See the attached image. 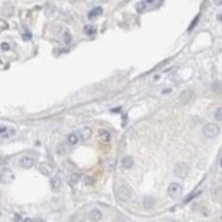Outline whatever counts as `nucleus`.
<instances>
[{
    "label": "nucleus",
    "mask_w": 222,
    "mask_h": 222,
    "mask_svg": "<svg viewBox=\"0 0 222 222\" xmlns=\"http://www.w3.org/2000/svg\"><path fill=\"white\" fill-rule=\"evenodd\" d=\"M189 171H190V168H189V165H188L187 163H179L175 165L174 174L175 176L180 178V179H184V178H186V177L188 176Z\"/></svg>",
    "instance_id": "nucleus-1"
},
{
    "label": "nucleus",
    "mask_w": 222,
    "mask_h": 222,
    "mask_svg": "<svg viewBox=\"0 0 222 222\" xmlns=\"http://www.w3.org/2000/svg\"><path fill=\"white\" fill-rule=\"evenodd\" d=\"M219 128L218 125H214V123H208L204 127L203 129V133L206 137L208 138H214V137L218 136L219 134Z\"/></svg>",
    "instance_id": "nucleus-2"
},
{
    "label": "nucleus",
    "mask_w": 222,
    "mask_h": 222,
    "mask_svg": "<svg viewBox=\"0 0 222 222\" xmlns=\"http://www.w3.org/2000/svg\"><path fill=\"white\" fill-rule=\"evenodd\" d=\"M182 192V186L178 183H172L169 185L168 187V194L170 195L172 199H178L181 196Z\"/></svg>",
    "instance_id": "nucleus-3"
},
{
    "label": "nucleus",
    "mask_w": 222,
    "mask_h": 222,
    "mask_svg": "<svg viewBox=\"0 0 222 222\" xmlns=\"http://www.w3.org/2000/svg\"><path fill=\"white\" fill-rule=\"evenodd\" d=\"M116 194H117V197L119 201H121V202H127L128 199L131 197V190H130V188L127 187V186L121 185L118 187Z\"/></svg>",
    "instance_id": "nucleus-4"
},
{
    "label": "nucleus",
    "mask_w": 222,
    "mask_h": 222,
    "mask_svg": "<svg viewBox=\"0 0 222 222\" xmlns=\"http://www.w3.org/2000/svg\"><path fill=\"white\" fill-rule=\"evenodd\" d=\"M14 179V174L12 170L9 169H5L2 171V173L0 174V182L3 184H8L12 182Z\"/></svg>",
    "instance_id": "nucleus-5"
},
{
    "label": "nucleus",
    "mask_w": 222,
    "mask_h": 222,
    "mask_svg": "<svg viewBox=\"0 0 222 222\" xmlns=\"http://www.w3.org/2000/svg\"><path fill=\"white\" fill-rule=\"evenodd\" d=\"M19 165L23 169H30L35 165V159L31 157H23L19 161Z\"/></svg>",
    "instance_id": "nucleus-6"
},
{
    "label": "nucleus",
    "mask_w": 222,
    "mask_h": 222,
    "mask_svg": "<svg viewBox=\"0 0 222 222\" xmlns=\"http://www.w3.org/2000/svg\"><path fill=\"white\" fill-rule=\"evenodd\" d=\"M193 98H194V94H193V92L190 91V90H185V91H183L180 94V101H181V103H183V104L189 103L190 101H192Z\"/></svg>",
    "instance_id": "nucleus-7"
},
{
    "label": "nucleus",
    "mask_w": 222,
    "mask_h": 222,
    "mask_svg": "<svg viewBox=\"0 0 222 222\" xmlns=\"http://www.w3.org/2000/svg\"><path fill=\"white\" fill-rule=\"evenodd\" d=\"M77 136H78V138L81 139V140H83V141L88 140V139L92 136V130L88 127L81 128V129H79L78 132H77Z\"/></svg>",
    "instance_id": "nucleus-8"
},
{
    "label": "nucleus",
    "mask_w": 222,
    "mask_h": 222,
    "mask_svg": "<svg viewBox=\"0 0 222 222\" xmlns=\"http://www.w3.org/2000/svg\"><path fill=\"white\" fill-rule=\"evenodd\" d=\"M50 189L54 192H57V191L60 190V188L62 186V182L60 180V178L58 177H54L50 179Z\"/></svg>",
    "instance_id": "nucleus-9"
},
{
    "label": "nucleus",
    "mask_w": 222,
    "mask_h": 222,
    "mask_svg": "<svg viewBox=\"0 0 222 222\" xmlns=\"http://www.w3.org/2000/svg\"><path fill=\"white\" fill-rule=\"evenodd\" d=\"M88 218H90L91 221L98 222L102 219V213H101V211H99L98 209H94V210H92L91 212L88 213Z\"/></svg>",
    "instance_id": "nucleus-10"
},
{
    "label": "nucleus",
    "mask_w": 222,
    "mask_h": 222,
    "mask_svg": "<svg viewBox=\"0 0 222 222\" xmlns=\"http://www.w3.org/2000/svg\"><path fill=\"white\" fill-rule=\"evenodd\" d=\"M38 170H39V172H40L42 175H44V176H50L52 172V167H50V165H48V163H41L40 165H39Z\"/></svg>",
    "instance_id": "nucleus-11"
},
{
    "label": "nucleus",
    "mask_w": 222,
    "mask_h": 222,
    "mask_svg": "<svg viewBox=\"0 0 222 222\" xmlns=\"http://www.w3.org/2000/svg\"><path fill=\"white\" fill-rule=\"evenodd\" d=\"M154 205H155V199H154V197L145 196L143 199V207L145 209H147V210L152 209L154 207Z\"/></svg>",
    "instance_id": "nucleus-12"
},
{
    "label": "nucleus",
    "mask_w": 222,
    "mask_h": 222,
    "mask_svg": "<svg viewBox=\"0 0 222 222\" xmlns=\"http://www.w3.org/2000/svg\"><path fill=\"white\" fill-rule=\"evenodd\" d=\"M134 165V159L131 157H125L121 159V167L125 169H131Z\"/></svg>",
    "instance_id": "nucleus-13"
},
{
    "label": "nucleus",
    "mask_w": 222,
    "mask_h": 222,
    "mask_svg": "<svg viewBox=\"0 0 222 222\" xmlns=\"http://www.w3.org/2000/svg\"><path fill=\"white\" fill-rule=\"evenodd\" d=\"M102 12H103L102 7H100V6L95 7V8H93L91 12H88V18H90V19H94V18H96V17L100 16V14H102Z\"/></svg>",
    "instance_id": "nucleus-14"
},
{
    "label": "nucleus",
    "mask_w": 222,
    "mask_h": 222,
    "mask_svg": "<svg viewBox=\"0 0 222 222\" xmlns=\"http://www.w3.org/2000/svg\"><path fill=\"white\" fill-rule=\"evenodd\" d=\"M83 31H84V33H85V34L92 35V34H95L96 32H97V28H96L94 25H91V24H88V25H85V26H84Z\"/></svg>",
    "instance_id": "nucleus-15"
},
{
    "label": "nucleus",
    "mask_w": 222,
    "mask_h": 222,
    "mask_svg": "<svg viewBox=\"0 0 222 222\" xmlns=\"http://www.w3.org/2000/svg\"><path fill=\"white\" fill-rule=\"evenodd\" d=\"M99 135H100V138L102 139L104 142H108L110 140V133L106 130H100L99 132Z\"/></svg>",
    "instance_id": "nucleus-16"
},
{
    "label": "nucleus",
    "mask_w": 222,
    "mask_h": 222,
    "mask_svg": "<svg viewBox=\"0 0 222 222\" xmlns=\"http://www.w3.org/2000/svg\"><path fill=\"white\" fill-rule=\"evenodd\" d=\"M212 91L215 92L217 94L222 93V82L220 81H216L212 84Z\"/></svg>",
    "instance_id": "nucleus-17"
},
{
    "label": "nucleus",
    "mask_w": 222,
    "mask_h": 222,
    "mask_svg": "<svg viewBox=\"0 0 222 222\" xmlns=\"http://www.w3.org/2000/svg\"><path fill=\"white\" fill-rule=\"evenodd\" d=\"M80 178H81V176H80L79 173H73V174H71V176H70V182L73 184H76L79 182Z\"/></svg>",
    "instance_id": "nucleus-18"
},
{
    "label": "nucleus",
    "mask_w": 222,
    "mask_h": 222,
    "mask_svg": "<svg viewBox=\"0 0 222 222\" xmlns=\"http://www.w3.org/2000/svg\"><path fill=\"white\" fill-rule=\"evenodd\" d=\"M78 136H77L76 134H70L68 136V142L70 143L71 145H74V144H76L77 142H78Z\"/></svg>",
    "instance_id": "nucleus-19"
},
{
    "label": "nucleus",
    "mask_w": 222,
    "mask_h": 222,
    "mask_svg": "<svg viewBox=\"0 0 222 222\" xmlns=\"http://www.w3.org/2000/svg\"><path fill=\"white\" fill-rule=\"evenodd\" d=\"M215 117H216V119L222 123V107L218 108L217 110L215 111Z\"/></svg>",
    "instance_id": "nucleus-20"
},
{
    "label": "nucleus",
    "mask_w": 222,
    "mask_h": 222,
    "mask_svg": "<svg viewBox=\"0 0 222 222\" xmlns=\"http://www.w3.org/2000/svg\"><path fill=\"white\" fill-rule=\"evenodd\" d=\"M14 133H16V132H14V130H12V129H7L6 131H5L4 134L2 135V137H3V138H8V137L12 136V135H14Z\"/></svg>",
    "instance_id": "nucleus-21"
},
{
    "label": "nucleus",
    "mask_w": 222,
    "mask_h": 222,
    "mask_svg": "<svg viewBox=\"0 0 222 222\" xmlns=\"http://www.w3.org/2000/svg\"><path fill=\"white\" fill-rule=\"evenodd\" d=\"M84 182H85L86 185H93L95 183V179H94L93 177H86Z\"/></svg>",
    "instance_id": "nucleus-22"
},
{
    "label": "nucleus",
    "mask_w": 222,
    "mask_h": 222,
    "mask_svg": "<svg viewBox=\"0 0 222 222\" xmlns=\"http://www.w3.org/2000/svg\"><path fill=\"white\" fill-rule=\"evenodd\" d=\"M145 7H146L145 3H144V2H139L138 4H137V10L140 12H142V10H144V9H145Z\"/></svg>",
    "instance_id": "nucleus-23"
},
{
    "label": "nucleus",
    "mask_w": 222,
    "mask_h": 222,
    "mask_svg": "<svg viewBox=\"0 0 222 222\" xmlns=\"http://www.w3.org/2000/svg\"><path fill=\"white\" fill-rule=\"evenodd\" d=\"M7 27H8V25H7L6 22L3 20H0V31H2V30H4V29H7Z\"/></svg>",
    "instance_id": "nucleus-24"
},
{
    "label": "nucleus",
    "mask_w": 222,
    "mask_h": 222,
    "mask_svg": "<svg viewBox=\"0 0 222 222\" xmlns=\"http://www.w3.org/2000/svg\"><path fill=\"white\" fill-rule=\"evenodd\" d=\"M70 39H71L70 35H69L68 33H66V34H65V42L66 43H69V42H70Z\"/></svg>",
    "instance_id": "nucleus-25"
},
{
    "label": "nucleus",
    "mask_w": 222,
    "mask_h": 222,
    "mask_svg": "<svg viewBox=\"0 0 222 222\" xmlns=\"http://www.w3.org/2000/svg\"><path fill=\"white\" fill-rule=\"evenodd\" d=\"M1 48H2V50H9V46L7 44V43H2V44H1Z\"/></svg>",
    "instance_id": "nucleus-26"
},
{
    "label": "nucleus",
    "mask_w": 222,
    "mask_h": 222,
    "mask_svg": "<svg viewBox=\"0 0 222 222\" xmlns=\"http://www.w3.org/2000/svg\"><path fill=\"white\" fill-rule=\"evenodd\" d=\"M6 128H0V134H1V135H3V134H4V133H5V131H6Z\"/></svg>",
    "instance_id": "nucleus-27"
},
{
    "label": "nucleus",
    "mask_w": 222,
    "mask_h": 222,
    "mask_svg": "<svg viewBox=\"0 0 222 222\" xmlns=\"http://www.w3.org/2000/svg\"><path fill=\"white\" fill-rule=\"evenodd\" d=\"M74 222H85L84 220H82L81 218H75Z\"/></svg>",
    "instance_id": "nucleus-28"
},
{
    "label": "nucleus",
    "mask_w": 222,
    "mask_h": 222,
    "mask_svg": "<svg viewBox=\"0 0 222 222\" xmlns=\"http://www.w3.org/2000/svg\"><path fill=\"white\" fill-rule=\"evenodd\" d=\"M23 222H33V221H32V220L30 219V218H26V219H24Z\"/></svg>",
    "instance_id": "nucleus-29"
},
{
    "label": "nucleus",
    "mask_w": 222,
    "mask_h": 222,
    "mask_svg": "<svg viewBox=\"0 0 222 222\" xmlns=\"http://www.w3.org/2000/svg\"><path fill=\"white\" fill-rule=\"evenodd\" d=\"M218 19H219L220 21H222V14H220V16L218 17Z\"/></svg>",
    "instance_id": "nucleus-30"
},
{
    "label": "nucleus",
    "mask_w": 222,
    "mask_h": 222,
    "mask_svg": "<svg viewBox=\"0 0 222 222\" xmlns=\"http://www.w3.org/2000/svg\"><path fill=\"white\" fill-rule=\"evenodd\" d=\"M146 1H147V2H149V3H151L152 1H153V0H146Z\"/></svg>",
    "instance_id": "nucleus-31"
},
{
    "label": "nucleus",
    "mask_w": 222,
    "mask_h": 222,
    "mask_svg": "<svg viewBox=\"0 0 222 222\" xmlns=\"http://www.w3.org/2000/svg\"><path fill=\"white\" fill-rule=\"evenodd\" d=\"M36 222H43V221H41V220H37Z\"/></svg>",
    "instance_id": "nucleus-32"
},
{
    "label": "nucleus",
    "mask_w": 222,
    "mask_h": 222,
    "mask_svg": "<svg viewBox=\"0 0 222 222\" xmlns=\"http://www.w3.org/2000/svg\"><path fill=\"white\" fill-rule=\"evenodd\" d=\"M220 165H221V167H222V159H221V161H220Z\"/></svg>",
    "instance_id": "nucleus-33"
},
{
    "label": "nucleus",
    "mask_w": 222,
    "mask_h": 222,
    "mask_svg": "<svg viewBox=\"0 0 222 222\" xmlns=\"http://www.w3.org/2000/svg\"><path fill=\"white\" fill-rule=\"evenodd\" d=\"M169 222H174V221H169Z\"/></svg>",
    "instance_id": "nucleus-34"
}]
</instances>
